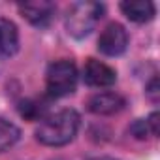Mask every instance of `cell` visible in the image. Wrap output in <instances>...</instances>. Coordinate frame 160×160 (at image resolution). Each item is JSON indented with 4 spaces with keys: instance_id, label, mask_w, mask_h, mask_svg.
I'll return each instance as SVG.
<instances>
[{
    "instance_id": "obj_1",
    "label": "cell",
    "mask_w": 160,
    "mask_h": 160,
    "mask_svg": "<svg viewBox=\"0 0 160 160\" xmlns=\"http://www.w3.org/2000/svg\"><path fill=\"white\" fill-rule=\"evenodd\" d=\"M81 117L75 109H60L49 117H45L36 128V139L47 147H62L68 145L79 130Z\"/></svg>"
},
{
    "instance_id": "obj_2",
    "label": "cell",
    "mask_w": 160,
    "mask_h": 160,
    "mask_svg": "<svg viewBox=\"0 0 160 160\" xmlns=\"http://www.w3.org/2000/svg\"><path fill=\"white\" fill-rule=\"evenodd\" d=\"M104 4L98 2H75L66 12V30L73 38H85L89 36L98 21L104 17Z\"/></svg>"
},
{
    "instance_id": "obj_3",
    "label": "cell",
    "mask_w": 160,
    "mask_h": 160,
    "mask_svg": "<svg viewBox=\"0 0 160 160\" xmlns=\"http://www.w3.org/2000/svg\"><path fill=\"white\" fill-rule=\"evenodd\" d=\"M45 87L49 96L62 98L75 91L77 87V68L70 60H57L47 68Z\"/></svg>"
},
{
    "instance_id": "obj_4",
    "label": "cell",
    "mask_w": 160,
    "mask_h": 160,
    "mask_svg": "<svg viewBox=\"0 0 160 160\" xmlns=\"http://www.w3.org/2000/svg\"><path fill=\"white\" fill-rule=\"evenodd\" d=\"M126 45H128V34H126L124 27L119 23L108 25L98 38V49H100V53H104L108 57L122 55L126 51Z\"/></svg>"
},
{
    "instance_id": "obj_5",
    "label": "cell",
    "mask_w": 160,
    "mask_h": 160,
    "mask_svg": "<svg viewBox=\"0 0 160 160\" xmlns=\"http://www.w3.org/2000/svg\"><path fill=\"white\" fill-rule=\"evenodd\" d=\"M83 79L91 87H111L117 81V73L111 66L106 62H100L96 58H89L83 68Z\"/></svg>"
},
{
    "instance_id": "obj_6",
    "label": "cell",
    "mask_w": 160,
    "mask_h": 160,
    "mask_svg": "<svg viewBox=\"0 0 160 160\" xmlns=\"http://www.w3.org/2000/svg\"><path fill=\"white\" fill-rule=\"evenodd\" d=\"M55 4L47 2V0H40V2H25L19 4V13L34 27H47L55 15Z\"/></svg>"
},
{
    "instance_id": "obj_7",
    "label": "cell",
    "mask_w": 160,
    "mask_h": 160,
    "mask_svg": "<svg viewBox=\"0 0 160 160\" xmlns=\"http://www.w3.org/2000/svg\"><path fill=\"white\" fill-rule=\"evenodd\" d=\"M87 108L91 113L96 115H113L124 108V98L115 92H98L89 98Z\"/></svg>"
},
{
    "instance_id": "obj_8",
    "label": "cell",
    "mask_w": 160,
    "mask_h": 160,
    "mask_svg": "<svg viewBox=\"0 0 160 160\" xmlns=\"http://www.w3.org/2000/svg\"><path fill=\"white\" fill-rule=\"evenodd\" d=\"M19 49V30L13 21L0 17V58H10Z\"/></svg>"
},
{
    "instance_id": "obj_9",
    "label": "cell",
    "mask_w": 160,
    "mask_h": 160,
    "mask_svg": "<svg viewBox=\"0 0 160 160\" xmlns=\"http://www.w3.org/2000/svg\"><path fill=\"white\" fill-rule=\"evenodd\" d=\"M122 13L134 23H147L154 17V4L149 0H130L121 4Z\"/></svg>"
},
{
    "instance_id": "obj_10",
    "label": "cell",
    "mask_w": 160,
    "mask_h": 160,
    "mask_svg": "<svg viewBox=\"0 0 160 160\" xmlns=\"http://www.w3.org/2000/svg\"><path fill=\"white\" fill-rule=\"evenodd\" d=\"M19 138H21V130L13 122L0 117V152L13 147L19 141Z\"/></svg>"
},
{
    "instance_id": "obj_11",
    "label": "cell",
    "mask_w": 160,
    "mask_h": 160,
    "mask_svg": "<svg viewBox=\"0 0 160 160\" xmlns=\"http://www.w3.org/2000/svg\"><path fill=\"white\" fill-rule=\"evenodd\" d=\"M132 134H134L136 138L143 139V138H145V134H147V122H145V121H138V122L132 126Z\"/></svg>"
},
{
    "instance_id": "obj_12",
    "label": "cell",
    "mask_w": 160,
    "mask_h": 160,
    "mask_svg": "<svg viewBox=\"0 0 160 160\" xmlns=\"http://www.w3.org/2000/svg\"><path fill=\"white\" fill-rule=\"evenodd\" d=\"M145 122H147V126L151 128V134H152V136H156V134H158V113H156V111H154V113H151V117H149Z\"/></svg>"
},
{
    "instance_id": "obj_13",
    "label": "cell",
    "mask_w": 160,
    "mask_h": 160,
    "mask_svg": "<svg viewBox=\"0 0 160 160\" xmlns=\"http://www.w3.org/2000/svg\"><path fill=\"white\" fill-rule=\"evenodd\" d=\"M147 94L152 98V102H156V94H158V91H156V79H152V83L149 85V89H147Z\"/></svg>"
},
{
    "instance_id": "obj_14",
    "label": "cell",
    "mask_w": 160,
    "mask_h": 160,
    "mask_svg": "<svg viewBox=\"0 0 160 160\" xmlns=\"http://www.w3.org/2000/svg\"><path fill=\"white\" fill-rule=\"evenodd\" d=\"M92 160H117V158H109V156H100V158H92Z\"/></svg>"
}]
</instances>
